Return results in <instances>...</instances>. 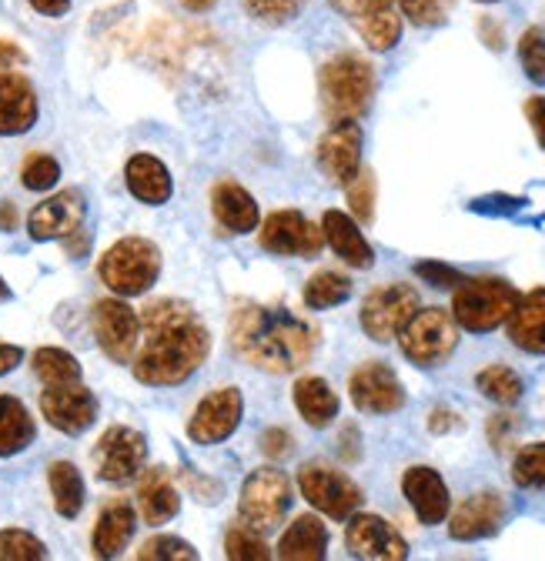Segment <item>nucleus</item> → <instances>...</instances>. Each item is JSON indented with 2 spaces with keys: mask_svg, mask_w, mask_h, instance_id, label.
<instances>
[{
  "mask_svg": "<svg viewBox=\"0 0 545 561\" xmlns=\"http://www.w3.org/2000/svg\"><path fill=\"white\" fill-rule=\"evenodd\" d=\"M398 341H401V355L412 365L439 368L458 347V324H455L452 311L425 308L405 321V328L398 331Z\"/></svg>",
  "mask_w": 545,
  "mask_h": 561,
  "instance_id": "nucleus-6",
  "label": "nucleus"
},
{
  "mask_svg": "<svg viewBox=\"0 0 545 561\" xmlns=\"http://www.w3.org/2000/svg\"><path fill=\"white\" fill-rule=\"evenodd\" d=\"M506 522V502L496 491H479V495L465 499L452 522H449V535L455 541H479V538H492Z\"/></svg>",
  "mask_w": 545,
  "mask_h": 561,
  "instance_id": "nucleus-20",
  "label": "nucleus"
},
{
  "mask_svg": "<svg viewBox=\"0 0 545 561\" xmlns=\"http://www.w3.org/2000/svg\"><path fill=\"white\" fill-rule=\"evenodd\" d=\"M37 121V94L27 78L11 75L4 70L0 75V134H27Z\"/></svg>",
  "mask_w": 545,
  "mask_h": 561,
  "instance_id": "nucleus-22",
  "label": "nucleus"
},
{
  "mask_svg": "<svg viewBox=\"0 0 545 561\" xmlns=\"http://www.w3.org/2000/svg\"><path fill=\"white\" fill-rule=\"evenodd\" d=\"M305 0H245V8L254 21L264 24H288L292 18H298Z\"/></svg>",
  "mask_w": 545,
  "mask_h": 561,
  "instance_id": "nucleus-42",
  "label": "nucleus"
},
{
  "mask_svg": "<svg viewBox=\"0 0 545 561\" xmlns=\"http://www.w3.org/2000/svg\"><path fill=\"white\" fill-rule=\"evenodd\" d=\"M328 551V528L315 515H302L279 541V558L285 561H321Z\"/></svg>",
  "mask_w": 545,
  "mask_h": 561,
  "instance_id": "nucleus-29",
  "label": "nucleus"
},
{
  "mask_svg": "<svg viewBox=\"0 0 545 561\" xmlns=\"http://www.w3.org/2000/svg\"><path fill=\"white\" fill-rule=\"evenodd\" d=\"M138 508H141V518L148 525H168L178 508H181V495L171 481V474L164 468H151L141 484H138Z\"/></svg>",
  "mask_w": 545,
  "mask_h": 561,
  "instance_id": "nucleus-25",
  "label": "nucleus"
},
{
  "mask_svg": "<svg viewBox=\"0 0 545 561\" xmlns=\"http://www.w3.org/2000/svg\"><path fill=\"white\" fill-rule=\"evenodd\" d=\"M241 411H245V401H241V394L235 388H222V391L208 394L197 404L194 417L188 421L191 442L218 445V442L231 438L235 428L241 425Z\"/></svg>",
  "mask_w": 545,
  "mask_h": 561,
  "instance_id": "nucleus-16",
  "label": "nucleus"
},
{
  "mask_svg": "<svg viewBox=\"0 0 545 561\" xmlns=\"http://www.w3.org/2000/svg\"><path fill=\"white\" fill-rule=\"evenodd\" d=\"M479 34H482V41L489 44V50H502L506 44H502V27L492 21V18H482L479 21Z\"/></svg>",
  "mask_w": 545,
  "mask_h": 561,
  "instance_id": "nucleus-52",
  "label": "nucleus"
},
{
  "mask_svg": "<svg viewBox=\"0 0 545 561\" xmlns=\"http://www.w3.org/2000/svg\"><path fill=\"white\" fill-rule=\"evenodd\" d=\"M475 385H479V391L489 401H496V404H515L522 398V391H525L522 388V378L512 368H506V365H492V368L479 371Z\"/></svg>",
  "mask_w": 545,
  "mask_h": 561,
  "instance_id": "nucleus-35",
  "label": "nucleus"
},
{
  "mask_svg": "<svg viewBox=\"0 0 545 561\" xmlns=\"http://www.w3.org/2000/svg\"><path fill=\"white\" fill-rule=\"evenodd\" d=\"M34 11H41L44 18H64L71 11V0H27Z\"/></svg>",
  "mask_w": 545,
  "mask_h": 561,
  "instance_id": "nucleus-51",
  "label": "nucleus"
},
{
  "mask_svg": "<svg viewBox=\"0 0 545 561\" xmlns=\"http://www.w3.org/2000/svg\"><path fill=\"white\" fill-rule=\"evenodd\" d=\"M295 408L311 428H328L338 417V394L325 378H302L295 385Z\"/></svg>",
  "mask_w": 545,
  "mask_h": 561,
  "instance_id": "nucleus-31",
  "label": "nucleus"
},
{
  "mask_svg": "<svg viewBox=\"0 0 545 561\" xmlns=\"http://www.w3.org/2000/svg\"><path fill=\"white\" fill-rule=\"evenodd\" d=\"M138 558H141V561H178V558H181V561H194L197 551H194L188 541H181V538L158 535V538H151V541L141 545Z\"/></svg>",
  "mask_w": 545,
  "mask_h": 561,
  "instance_id": "nucleus-41",
  "label": "nucleus"
},
{
  "mask_svg": "<svg viewBox=\"0 0 545 561\" xmlns=\"http://www.w3.org/2000/svg\"><path fill=\"white\" fill-rule=\"evenodd\" d=\"M104 285L121 298L145 295L161 274V251L148 238H121L98 264Z\"/></svg>",
  "mask_w": 545,
  "mask_h": 561,
  "instance_id": "nucleus-5",
  "label": "nucleus"
},
{
  "mask_svg": "<svg viewBox=\"0 0 545 561\" xmlns=\"http://www.w3.org/2000/svg\"><path fill=\"white\" fill-rule=\"evenodd\" d=\"M21 358H24V351L18 344H4V341H0V378H4L8 371H14L21 365Z\"/></svg>",
  "mask_w": 545,
  "mask_h": 561,
  "instance_id": "nucleus-50",
  "label": "nucleus"
},
{
  "mask_svg": "<svg viewBox=\"0 0 545 561\" xmlns=\"http://www.w3.org/2000/svg\"><path fill=\"white\" fill-rule=\"evenodd\" d=\"M325 244V231L315 228L302 210H275L261 225V248L285 257H315Z\"/></svg>",
  "mask_w": 545,
  "mask_h": 561,
  "instance_id": "nucleus-12",
  "label": "nucleus"
},
{
  "mask_svg": "<svg viewBox=\"0 0 545 561\" xmlns=\"http://www.w3.org/2000/svg\"><path fill=\"white\" fill-rule=\"evenodd\" d=\"M321 231H325V241L331 244V251L342 257L349 267H372L375 264V251L372 244L365 241V234L359 231V225L345 215V210H325L321 218Z\"/></svg>",
  "mask_w": 545,
  "mask_h": 561,
  "instance_id": "nucleus-23",
  "label": "nucleus"
},
{
  "mask_svg": "<svg viewBox=\"0 0 545 561\" xmlns=\"http://www.w3.org/2000/svg\"><path fill=\"white\" fill-rule=\"evenodd\" d=\"M181 4L194 14H204V11H212L215 8V0H181Z\"/></svg>",
  "mask_w": 545,
  "mask_h": 561,
  "instance_id": "nucleus-55",
  "label": "nucleus"
},
{
  "mask_svg": "<svg viewBox=\"0 0 545 561\" xmlns=\"http://www.w3.org/2000/svg\"><path fill=\"white\" fill-rule=\"evenodd\" d=\"M41 411L50 425L64 435H81L94 425L98 417V398L81 385H47V391L41 394Z\"/></svg>",
  "mask_w": 545,
  "mask_h": 561,
  "instance_id": "nucleus-13",
  "label": "nucleus"
},
{
  "mask_svg": "<svg viewBox=\"0 0 545 561\" xmlns=\"http://www.w3.org/2000/svg\"><path fill=\"white\" fill-rule=\"evenodd\" d=\"M401 491H405L408 505H412V512L419 515L422 525L445 522L452 499H449V484L442 481V474L435 468H425V465L408 468L401 478Z\"/></svg>",
  "mask_w": 545,
  "mask_h": 561,
  "instance_id": "nucleus-21",
  "label": "nucleus"
},
{
  "mask_svg": "<svg viewBox=\"0 0 545 561\" xmlns=\"http://www.w3.org/2000/svg\"><path fill=\"white\" fill-rule=\"evenodd\" d=\"M525 117H529V124H532V130L538 137V145L545 151V98H529L525 101Z\"/></svg>",
  "mask_w": 545,
  "mask_h": 561,
  "instance_id": "nucleus-47",
  "label": "nucleus"
},
{
  "mask_svg": "<svg viewBox=\"0 0 545 561\" xmlns=\"http://www.w3.org/2000/svg\"><path fill=\"white\" fill-rule=\"evenodd\" d=\"M94 334H98V344L104 347V355L114 365H127L134 358V347H138L141 318L124 301L104 298L94 305Z\"/></svg>",
  "mask_w": 545,
  "mask_h": 561,
  "instance_id": "nucleus-14",
  "label": "nucleus"
},
{
  "mask_svg": "<svg viewBox=\"0 0 545 561\" xmlns=\"http://www.w3.org/2000/svg\"><path fill=\"white\" fill-rule=\"evenodd\" d=\"M57 178H60V164L50 154H31L24 161L21 181H24L27 191H47V187L57 184Z\"/></svg>",
  "mask_w": 545,
  "mask_h": 561,
  "instance_id": "nucleus-43",
  "label": "nucleus"
},
{
  "mask_svg": "<svg viewBox=\"0 0 545 561\" xmlns=\"http://www.w3.org/2000/svg\"><path fill=\"white\" fill-rule=\"evenodd\" d=\"M14 228H18V207L0 204V231H14Z\"/></svg>",
  "mask_w": 545,
  "mask_h": 561,
  "instance_id": "nucleus-54",
  "label": "nucleus"
},
{
  "mask_svg": "<svg viewBox=\"0 0 545 561\" xmlns=\"http://www.w3.org/2000/svg\"><path fill=\"white\" fill-rule=\"evenodd\" d=\"M318 168L338 187H349L355 181V174L362 171V127L355 121L331 124L318 145Z\"/></svg>",
  "mask_w": 545,
  "mask_h": 561,
  "instance_id": "nucleus-11",
  "label": "nucleus"
},
{
  "mask_svg": "<svg viewBox=\"0 0 545 561\" xmlns=\"http://www.w3.org/2000/svg\"><path fill=\"white\" fill-rule=\"evenodd\" d=\"M145 458H148L145 435L134 428H124V425L107 428L94 448L98 474L111 484H124L130 478H138V471L145 468Z\"/></svg>",
  "mask_w": 545,
  "mask_h": 561,
  "instance_id": "nucleus-10",
  "label": "nucleus"
},
{
  "mask_svg": "<svg viewBox=\"0 0 545 561\" xmlns=\"http://www.w3.org/2000/svg\"><path fill=\"white\" fill-rule=\"evenodd\" d=\"M264 451H268L271 458H288V455H292V435L282 432V428H271V432L264 435Z\"/></svg>",
  "mask_w": 545,
  "mask_h": 561,
  "instance_id": "nucleus-48",
  "label": "nucleus"
},
{
  "mask_svg": "<svg viewBox=\"0 0 545 561\" xmlns=\"http://www.w3.org/2000/svg\"><path fill=\"white\" fill-rule=\"evenodd\" d=\"M24 60H27V54H24L18 44L0 41V67H18V64H24Z\"/></svg>",
  "mask_w": 545,
  "mask_h": 561,
  "instance_id": "nucleus-53",
  "label": "nucleus"
},
{
  "mask_svg": "<svg viewBox=\"0 0 545 561\" xmlns=\"http://www.w3.org/2000/svg\"><path fill=\"white\" fill-rule=\"evenodd\" d=\"M0 558L4 561H41V558H47V548L31 531L8 528V531H0Z\"/></svg>",
  "mask_w": 545,
  "mask_h": 561,
  "instance_id": "nucleus-39",
  "label": "nucleus"
},
{
  "mask_svg": "<svg viewBox=\"0 0 545 561\" xmlns=\"http://www.w3.org/2000/svg\"><path fill=\"white\" fill-rule=\"evenodd\" d=\"M228 331L235 355L268 375L298 371L318 344L315 328L288 308L245 305L235 311Z\"/></svg>",
  "mask_w": 545,
  "mask_h": 561,
  "instance_id": "nucleus-2",
  "label": "nucleus"
},
{
  "mask_svg": "<svg viewBox=\"0 0 545 561\" xmlns=\"http://www.w3.org/2000/svg\"><path fill=\"white\" fill-rule=\"evenodd\" d=\"M124 178H127V191L145 204H164L174 191L168 168L151 154H134L127 161Z\"/></svg>",
  "mask_w": 545,
  "mask_h": 561,
  "instance_id": "nucleus-27",
  "label": "nucleus"
},
{
  "mask_svg": "<svg viewBox=\"0 0 545 561\" xmlns=\"http://www.w3.org/2000/svg\"><path fill=\"white\" fill-rule=\"evenodd\" d=\"M509 337L529 355H545V288H535L519 298L509 318Z\"/></svg>",
  "mask_w": 545,
  "mask_h": 561,
  "instance_id": "nucleus-24",
  "label": "nucleus"
},
{
  "mask_svg": "<svg viewBox=\"0 0 545 561\" xmlns=\"http://www.w3.org/2000/svg\"><path fill=\"white\" fill-rule=\"evenodd\" d=\"M429 428H432L435 435L455 432V428H458V414H455V411H445V408H435L432 417H429Z\"/></svg>",
  "mask_w": 545,
  "mask_h": 561,
  "instance_id": "nucleus-49",
  "label": "nucleus"
},
{
  "mask_svg": "<svg viewBox=\"0 0 545 561\" xmlns=\"http://www.w3.org/2000/svg\"><path fill=\"white\" fill-rule=\"evenodd\" d=\"M298 488L311 508L325 512L328 518H349L362 505V488L328 465H305L298 471Z\"/></svg>",
  "mask_w": 545,
  "mask_h": 561,
  "instance_id": "nucleus-8",
  "label": "nucleus"
},
{
  "mask_svg": "<svg viewBox=\"0 0 545 561\" xmlns=\"http://www.w3.org/2000/svg\"><path fill=\"white\" fill-rule=\"evenodd\" d=\"M512 481L519 488H545V442L525 445L512 461Z\"/></svg>",
  "mask_w": 545,
  "mask_h": 561,
  "instance_id": "nucleus-37",
  "label": "nucleus"
},
{
  "mask_svg": "<svg viewBox=\"0 0 545 561\" xmlns=\"http://www.w3.org/2000/svg\"><path fill=\"white\" fill-rule=\"evenodd\" d=\"M34 435L37 428H34L31 411L18 398L0 394V458L21 455L34 442Z\"/></svg>",
  "mask_w": 545,
  "mask_h": 561,
  "instance_id": "nucleus-30",
  "label": "nucleus"
},
{
  "mask_svg": "<svg viewBox=\"0 0 545 561\" xmlns=\"http://www.w3.org/2000/svg\"><path fill=\"white\" fill-rule=\"evenodd\" d=\"M0 301H11V288L4 285V277H0Z\"/></svg>",
  "mask_w": 545,
  "mask_h": 561,
  "instance_id": "nucleus-56",
  "label": "nucleus"
},
{
  "mask_svg": "<svg viewBox=\"0 0 545 561\" xmlns=\"http://www.w3.org/2000/svg\"><path fill=\"white\" fill-rule=\"evenodd\" d=\"M318 88H321V104L331 121H355L372 104L375 70L359 54H338L321 67Z\"/></svg>",
  "mask_w": 545,
  "mask_h": 561,
  "instance_id": "nucleus-3",
  "label": "nucleus"
},
{
  "mask_svg": "<svg viewBox=\"0 0 545 561\" xmlns=\"http://www.w3.org/2000/svg\"><path fill=\"white\" fill-rule=\"evenodd\" d=\"M47 481H50V495H54V508L60 518H78L84 508V478L71 461H54L47 468Z\"/></svg>",
  "mask_w": 545,
  "mask_h": 561,
  "instance_id": "nucleus-32",
  "label": "nucleus"
},
{
  "mask_svg": "<svg viewBox=\"0 0 545 561\" xmlns=\"http://www.w3.org/2000/svg\"><path fill=\"white\" fill-rule=\"evenodd\" d=\"M212 207H215V218H218L228 231H235V234H248V231L258 228V204H254V197H251L241 184H235V181H222V184L215 187Z\"/></svg>",
  "mask_w": 545,
  "mask_h": 561,
  "instance_id": "nucleus-26",
  "label": "nucleus"
},
{
  "mask_svg": "<svg viewBox=\"0 0 545 561\" xmlns=\"http://www.w3.org/2000/svg\"><path fill=\"white\" fill-rule=\"evenodd\" d=\"M519 60L532 84H545V31L542 27H529L519 37Z\"/></svg>",
  "mask_w": 545,
  "mask_h": 561,
  "instance_id": "nucleus-38",
  "label": "nucleus"
},
{
  "mask_svg": "<svg viewBox=\"0 0 545 561\" xmlns=\"http://www.w3.org/2000/svg\"><path fill=\"white\" fill-rule=\"evenodd\" d=\"M352 298V280L338 271H321L305 285V305L311 311H325L334 305H345Z\"/></svg>",
  "mask_w": 545,
  "mask_h": 561,
  "instance_id": "nucleus-33",
  "label": "nucleus"
},
{
  "mask_svg": "<svg viewBox=\"0 0 545 561\" xmlns=\"http://www.w3.org/2000/svg\"><path fill=\"white\" fill-rule=\"evenodd\" d=\"M34 375L44 385H71L81 381V365L75 355H67L60 347H41L34 351Z\"/></svg>",
  "mask_w": 545,
  "mask_h": 561,
  "instance_id": "nucleus-34",
  "label": "nucleus"
},
{
  "mask_svg": "<svg viewBox=\"0 0 545 561\" xmlns=\"http://www.w3.org/2000/svg\"><path fill=\"white\" fill-rule=\"evenodd\" d=\"M331 4L355 24V31L372 50L385 54L398 44L401 18L395 11V0H331Z\"/></svg>",
  "mask_w": 545,
  "mask_h": 561,
  "instance_id": "nucleus-15",
  "label": "nucleus"
},
{
  "mask_svg": "<svg viewBox=\"0 0 545 561\" xmlns=\"http://www.w3.org/2000/svg\"><path fill=\"white\" fill-rule=\"evenodd\" d=\"M292 508V481L279 468H258L241 488V522L254 531H275Z\"/></svg>",
  "mask_w": 545,
  "mask_h": 561,
  "instance_id": "nucleus-7",
  "label": "nucleus"
},
{
  "mask_svg": "<svg viewBox=\"0 0 545 561\" xmlns=\"http://www.w3.org/2000/svg\"><path fill=\"white\" fill-rule=\"evenodd\" d=\"M401 14L419 27H442L449 21L452 0H398Z\"/></svg>",
  "mask_w": 545,
  "mask_h": 561,
  "instance_id": "nucleus-40",
  "label": "nucleus"
},
{
  "mask_svg": "<svg viewBox=\"0 0 545 561\" xmlns=\"http://www.w3.org/2000/svg\"><path fill=\"white\" fill-rule=\"evenodd\" d=\"M416 274L425 277L432 288H455V285H462V280H465L458 271H452V267H445V264H435V261L416 264Z\"/></svg>",
  "mask_w": 545,
  "mask_h": 561,
  "instance_id": "nucleus-45",
  "label": "nucleus"
},
{
  "mask_svg": "<svg viewBox=\"0 0 545 561\" xmlns=\"http://www.w3.org/2000/svg\"><path fill=\"white\" fill-rule=\"evenodd\" d=\"M519 298L522 295L502 277H465L452 298V318L472 334H489L512 318Z\"/></svg>",
  "mask_w": 545,
  "mask_h": 561,
  "instance_id": "nucleus-4",
  "label": "nucleus"
},
{
  "mask_svg": "<svg viewBox=\"0 0 545 561\" xmlns=\"http://www.w3.org/2000/svg\"><path fill=\"white\" fill-rule=\"evenodd\" d=\"M512 432H515V417H512V414H496V417L489 421V438H492V448H496V451H502V448H506V442L512 438Z\"/></svg>",
  "mask_w": 545,
  "mask_h": 561,
  "instance_id": "nucleus-46",
  "label": "nucleus"
},
{
  "mask_svg": "<svg viewBox=\"0 0 545 561\" xmlns=\"http://www.w3.org/2000/svg\"><path fill=\"white\" fill-rule=\"evenodd\" d=\"M352 401L359 411L365 414H395L405 408V388L398 381V375L382 365V362H368L352 375Z\"/></svg>",
  "mask_w": 545,
  "mask_h": 561,
  "instance_id": "nucleus-17",
  "label": "nucleus"
},
{
  "mask_svg": "<svg viewBox=\"0 0 545 561\" xmlns=\"http://www.w3.org/2000/svg\"><path fill=\"white\" fill-rule=\"evenodd\" d=\"M225 554H228L231 561H264L271 551H268V545L258 538V531H254V528H248L245 522H238V525H231V528H228Z\"/></svg>",
  "mask_w": 545,
  "mask_h": 561,
  "instance_id": "nucleus-36",
  "label": "nucleus"
},
{
  "mask_svg": "<svg viewBox=\"0 0 545 561\" xmlns=\"http://www.w3.org/2000/svg\"><path fill=\"white\" fill-rule=\"evenodd\" d=\"M416 311H419V291L412 285H385L365 298L362 328L372 341L385 344V341L398 337V331Z\"/></svg>",
  "mask_w": 545,
  "mask_h": 561,
  "instance_id": "nucleus-9",
  "label": "nucleus"
},
{
  "mask_svg": "<svg viewBox=\"0 0 545 561\" xmlns=\"http://www.w3.org/2000/svg\"><path fill=\"white\" fill-rule=\"evenodd\" d=\"M482 4H496V0H482Z\"/></svg>",
  "mask_w": 545,
  "mask_h": 561,
  "instance_id": "nucleus-57",
  "label": "nucleus"
},
{
  "mask_svg": "<svg viewBox=\"0 0 545 561\" xmlns=\"http://www.w3.org/2000/svg\"><path fill=\"white\" fill-rule=\"evenodd\" d=\"M81 221H84V197L78 191H60L31 210L27 231L34 241H57L78 234Z\"/></svg>",
  "mask_w": 545,
  "mask_h": 561,
  "instance_id": "nucleus-18",
  "label": "nucleus"
},
{
  "mask_svg": "<svg viewBox=\"0 0 545 561\" xmlns=\"http://www.w3.org/2000/svg\"><path fill=\"white\" fill-rule=\"evenodd\" d=\"M130 535H134V508L127 502H111L94 525V538H91L94 554L117 558L124 551V545L130 541Z\"/></svg>",
  "mask_w": 545,
  "mask_h": 561,
  "instance_id": "nucleus-28",
  "label": "nucleus"
},
{
  "mask_svg": "<svg viewBox=\"0 0 545 561\" xmlns=\"http://www.w3.org/2000/svg\"><path fill=\"white\" fill-rule=\"evenodd\" d=\"M345 545L355 558H372V561L408 558L405 538L378 515H355L345 528Z\"/></svg>",
  "mask_w": 545,
  "mask_h": 561,
  "instance_id": "nucleus-19",
  "label": "nucleus"
},
{
  "mask_svg": "<svg viewBox=\"0 0 545 561\" xmlns=\"http://www.w3.org/2000/svg\"><path fill=\"white\" fill-rule=\"evenodd\" d=\"M349 204H352V215L359 221H372L375 218V174L372 171H359L355 181L349 184Z\"/></svg>",
  "mask_w": 545,
  "mask_h": 561,
  "instance_id": "nucleus-44",
  "label": "nucleus"
},
{
  "mask_svg": "<svg viewBox=\"0 0 545 561\" xmlns=\"http://www.w3.org/2000/svg\"><path fill=\"white\" fill-rule=\"evenodd\" d=\"M145 347L134 362V378L151 388H174L188 381L212 351L208 328H204L191 305L184 301H155L141 314Z\"/></svg>",
  "mask_w": 545,
  "mask_h": 561,
  "instance_id": "nucleus-1",
  "label": "nucleus"
}]
</instances>
